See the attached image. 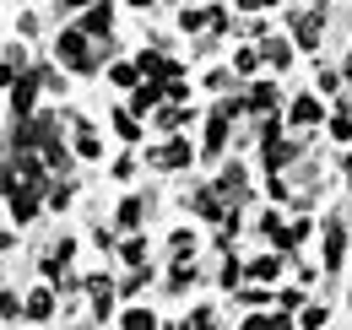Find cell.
<instances>
[{"mask_svg": "<svg viewBox=\"0 0 352 330\" xmlns=\"http://www.w3.org/2000/svg\"><path fill=\"white\" fill-rule=\"evenodd\" d=\"M87 38H92L87 28H65V33L54 38V54H60L71 71H92V43Z\"/></svg>", "mask_w": 352, "mask_h": 330, "instance_id": "1", "label": "cell"}, {"mask_svg": "<svg viewBox=\"0 0 352 330\" xmlns=\"http://www.w3.org/2000/svg\"><path fill=\"white\" fill-rule=\"evenodd\" d=\"M6 195H11V217H16V222H33V217H38V179L11 184Z\"/></svg>", "mask_w": 352, "mask_h": 330, "instance_id": "2", "label": "cell"}, {"mask_svg": "<svg viewBox=\"0 0 352 330\" xmlns=\"http://www.w3.org/2000/svg\"><path fill=\"white\" fill-rule=\"evenodd\" d=\"M239 114V103H217V114L206 120V157H217L222 146H228V120Z\"/></svg>", "mask_w": 352, "mask_h": 330, "instance_id": "3", "label": "cell"}, {"mask_svg": "<svg viewBox=\"0 0 352 330\" xmlns=\"http://www.w3.org/2000/svg\"><path fill=\"white\" fill-rule=\"evenodd\" d=\"M22 314H28V320H54V292L33 287V292H28V303H22Z\"/></svg>", "mask_w": 352, "mask_h": 330, "instance_id": "4", "label": "cell"}, {"mask_svg": "<svg viewBox=\"0 0 352 330\" xmlns=\"http://www.w3.org/2000/svg\"><path fill=\"white\" fill-rule=\"evenodd\" d=\"M141 76H152V82H174L179 65L168 60V54H141Z\"/></svg>", "mask_w": 352, "mask_h": 330, "instance_id": "5", "label": "cell"}, {"mask_svg": "<svg viewBox=\"0 0 352 330\" xmlns=\"http://www.w3.org/2000/svg\"><path fill=\"white\" fill-rule=\"evenodd\" d=\"M184 163H190V141H168L152 152V168H184Z\"/></svg>", "mask_w": 352, "mask_h": 330, "instance_id": "6", "label": "cell"}, {"mask_svg": "<svg viewBox=\"0 0 352 330\" xmlns=\"http://www.w3.org/2000/svg\"><path fill=\"white\" fill-rule=\"evenodd\" d=\"M38 82H44V76H16V92H11L16 120H28V109H33V98H38Z\"/></svg>", "mask_w": 352, "mask_h": 330, "instance_id": "7", "label": "cell"}, {"mask_svg": "<svg viewBox=\"0 0 352 330\" xmlns=\"http://www.w3.org/2000/svg\"><path fill=\"white\" fill-rule=\"evenodd\" d=\"M163 98H168V82L135 87V92H131V109H135V114H146V109H157V103H163Z\"/></svg>", "mask_w": 352, "mask_h": 330, "instance_id": "8", "label": "cell"}, {"mask_svg": "<svg viewBox=\"0 0 352 330\" xmlns=\"http://www.w3.org/2000/svg\"><path fill=\"white\" fill-rule=\"evenodd\" d=\"M342 254H347V233H342V222H331V228H325V265L336 271Z\"/></svg>", "mask_w": 352, "mask_h": 330, "instance_id": "9", "label": "cell"}, {"mask_svg": "<svg viewBox=\"0 0 352 330\" xmlns=\"http://www.w3.org/2000/svg\"><path fill=\"white\" fill-rule=\"evenodd\" d=\"M87 292H92V314H98V320H109V309H114V287H109L103 276H92Z\"/></svg>", "mask_w": 352, "mask_h": 330, "instance_id": "10", "label": "cell"}, {"mask_svg": "<svg viewBox=\"0 0 352 330\" xmlns=\"http://www.w3.org/2000/svg\"><path fill=\"white\" fill-rule=\"evenodd\" d=\"M293 38L304 43V49H314V43H320V11H304V16L293 22Z\"/></svg>", "mask_w": 352, "mask_h": 330, "instance_id": "11", "label": "cell"}, {"mask_svg": "<svg viewBox=\"0 0 352 330\" xmlns=\"http://www.w3.org/2000/svg\"><path fill=\"white\" fill-rule=\"evenodd\" d=\"M195 211H201V217H212V222H222V217H228L217 190H201V195H195Z\"/></svg>", "mask_w": 352, "mask_h": 330, "instance_id": "12", "label": "cell"}, {"mask_svg": "<svg viewBox=\"0 0 352 330\" xmlns=\"http://www.w3.org/2000/svg\"><path fill=\"white\" fill-rule=\"evenodd\" d=\"M250 109H255V114H271V109H276V87L261 82L255 92H250Z\"/></svg>", "mask_w": 352, "mask_h": 330, "instance_id": "13", "label": "cell"}, {"mask_svg": "<svg viewBox=\"0 0 352 330\" xmlns=\"http://www.w3.org/2000/svg\"><path fill=\"white\" fill-rule=\"evenodd\" d=\"M293 124H320V98H298L293 103Z\"/></svg>", "mask_w": 352, "mask_h": 330, "instance_id": "14", "label": "cell"}, {"mask_svg": "<svg viewBox=\"0 0 352 330\" xmlns=\"http://www.w3.org/2000/svg\"><path fill=\"white\" fill-rule=\"evenodd\" d=\"M109 22H114L109 6H87V22H82V28H87V33H109Z\"/></svg>", "mask_w": 352, "mask_h": 330, "instance_id": "15", "label": "cell"}, {"mask_svg": "<svg viewBox=\"0 0 352 330\" xmlns=\"http://www.w3.org/2000/svg\"><path fill=\"white\" fill-rule=\"evenodd\" d=\"M261 54L271 60V65H287V60H293V43H282V38H265V43H261Z\"/></svg>", "mask_w": 352, "mask_h": 330, "instance_id": "16", "label": "cell"}, {"mask_svg": "<svg viewBox=\"0 0 352 330\" xmlns=\"http://www.w3.org/2000/svg\"><path fill=\"white\" fill-rule=\"evenodd\" d=\"M114 130H120L125 141H141V124H135V109H120V114H114Z\"/></svg>", "mask_w": 352, "mask_h": 330, "instance_id": "17", "label": "cell"}, {"mask_svg": "<svg viewBox=\"0 0 352 330\" xmlns=\"http://www.w3.org/2000/svg\"><path fill=\"white\" fill-rule=\"evenodd\" d=\"M250 271H255V282H271V276L282 271V254H261V260H255Z\"/></svg>", "mask_w": 352, "mask_h": 330, "instance_id": "18", "label": "cell"}, {"mask_svg": "<svg viewBox=\"0 0 352 330\" xmlns=\"http://www.w3.org/2000/svg\"><path fill=\"white\" fill-rule=\"evenodd\" d=\"M212 16H217V11H190V6H184L179 22H184V33H195V28H212Z\"/></svg>", "mask_w": 352, "mask_h": 330, "instance_id": "19", "label": "cell"}, {"mask_svg": "<svg viewBox=\"0 0 352 330\" xmlns=\"http://www.w3.org/2000/svg\"><path fill=\"white\" fill-rule=\"evenodd\" d=\"M141 211H146V206H141V201L131 195V201L120 206V228H141Z\"/></svg>", "mask_w": 352, "mask_h": 330, "instance_id": "20", "label": "cell"}, {"mask_svg": "<svg viewBox=\"0 0 352 330\" xmlns=\"http://www.w3.org/2000/svg\"><path fill=\"white\" fill-rule=\"evenodd\" d=\"M239 303H244V309H261V303H271V292H265V287H244V292H239Z\"/></svg>", "mask_w": 352, "mask_h": 330, "instance_id": "21", "label": "cell"}, {"mask_svg": "<svg viewBox=\"0 0 352 330\" xmlns=\"http://www.w3.org/2000/svg\"><path fill=\"white\" fill-rule=\"evenodd\" d=\"M222 195H244V173H239V168L222 173Z\"/></svg>", "mask_w": 352, "mask_h": 330, "instance_id": "22", "label": "cell"}, {"mask_svg": "<svg viewBox=\"0 0 352 330\" xmlns=\"http://www.w3.org/2000/svg\"><path fill=\"white\" fill-rule=\"evenodd\" d=\"M190 276H195V265H190V260H174V271H168V282H174V287H184Z\"/></svg>", "mask_w": 352, "mask_h": 330, "instance_id": "23", "label": "cell"}, {"mask_svg": "<svg viewBox=\"0 0 352 330\" xmlns=\"http://www.w3.org/2000/svg\"><path fill=\"white\" fill-rule=\"evenodd\" d=\"M109 82H114V87H135V65H114Z\"/></svg>", "mask_w": 352, "mask_h": 330, "instance_id": "24", "label": "cell"}, {"mask_svg": "<svg viewBox=\"0 0 352 330\" xmlns=\"http://www.w3.org/2000/svg\"><path fill=\"white\" fill-rule=\"evenodd\" d=\"M331 135H336V141H352V120L347 114H331Z\"/></svg>", "mask_w": 352, "mask_h": 330, "instance_id": "25", "label": "cell"}, {"mask_svg": "<svg viewBox=\"0 0 352 330\" xmlns=\"http://www.w3.org/2000/svg\"><path fill=\"white\" fill-rule=\"evenodd\" d=\"M120 254H125V265H141V260H146V244H141V239H131Z\"/></svg>", "mask_w": 352, "mask_h": 330, "instance_id": "26", "label": "cell"}, {"mask_svg": "<svg viewBox=\"0 0 352 330\" xmlns=\"http://www.w3.org/2000/svg\"><path fill=\"white\" fill-rule=\"evenodd\" d=\"M76 152H82V157H98V135H92V130L76 135Z\"/></svg>", "mask_w": 352, "mask_h": 330, "instance_id": "27", "label": "cell"}, {"mask_svg": "<svg viewBox=\"0 0 352 330\" xmlns=\"http://www.w3.org/2000/svg\"><path fill=\"white\" fill-rule=\"evenodd\" d=\"M125 325H131V330H152V314H146V309H131V314H125Z\"/></svg>", "mask_w": 352, "mask_h": 330, "instance_id": "28", "label": "cell"}, {"mask_svg": "<svg viewBox=\"0 0 352 330\" xmlns=\"http://www.w3.org/2000/svg\"><path fill=\"white\" fill-rule=\"evenodd\" d=\"M276 303H282V309H304V292H298V287H287L282 298H276Z\"/></svg>", "mask_w": 352, "mask_h": 330, "instance_id": "29", "label": "cell"}, {"mask_svg": "<svg viewBox=\"0 0 352 330\" xmlns=\"http://www.w3.org/2000/svg\"><path fill=\"white\" fill-rule=\"evenodd\" d=\"M11 314H16V298H11V292H0V320H11Z\"/></svg>", "mask_w": 352, "mask_h": 330, "instance_id": "30", "label": "cell"}, {"mask_svg": "<svg viewBox=\"0 0 352 330\" xmlns=\"http://www.w3.org/2000/svg\"><path fill=\"white\" fill-rule=\"evenodd\" d=\"M0 87H16V71H11V65H0Z\"/></svg>", "mask_w": 352, "mask_h": 330, "instance_id": "31", "label": "cell"}, {"mask_svg": "<svg viewBox=\"0 0 352 330\" xmlns=\"http://www.w3.org/2000/svg\"><path fill=\"white\" fill-rule=\"evenodd\" d=\"M244 6H255V11H265V6H276V0H244Z\"/></svg>", "mask_w": 352, "mask_h": 330, "instance_id": "32", "label": "cell"}, {"mask_svg": "<svg viewBox=\"0 0 352 330\" xmlns=\"http://www.w3.org/2000/svg\"><path fill=\"white\" fill-rule=\"evenodd\" d=\"M65 6H71V11H82V6H92V0H65Z\"/></svg>", "mask_w": 352, "mask_h": 330, "instance_id": "33", "label": "cell"}, {"mask_svg": "<svg viewBox=\"0 0 352 330\" xmlns=\"http://www.w3.org/2000/svg\"><path fill=\"white\" fill-rule=\"evenodd\" d=\"M0 249H11V233H0Z\"/></svg>", "mask_w": 352, "mask_h": 330, "instance_id": "34", "label": "cell"}, {"mask_svg": "<svg viewBox=\"0 0 352 330\" xmlns=\"http://www.w3.org/2000/svg\"><path fill=\"white\" fill-rule=\"evenodd\" d=\"M131 6H152V0H131Z\"/></svg>", "mask_w": 352, "mask_h": 330, "instance_id": "35", "label": "cell"}]
</instances>
